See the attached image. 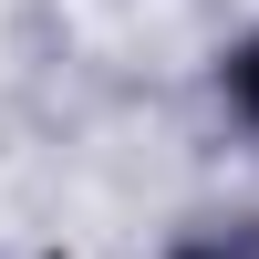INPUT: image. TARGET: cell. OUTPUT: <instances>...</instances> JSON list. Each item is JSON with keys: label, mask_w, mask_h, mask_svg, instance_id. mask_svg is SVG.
Instances as JSON below:
<instances>
[{"label": "cell", "mask_w": 259, "mask_h": 259, "mask_svg": "<svg viewBox=\"0 0 259 259\" xmlns=\"http://www.w3.org/2000/svg\"><path fill=\"white\" fill-rule=\"evenodd\" d=\"M187 259H259V239H207V249H187Z\"/></svg>", "instance_id": "cell-1"}]
</instances>
